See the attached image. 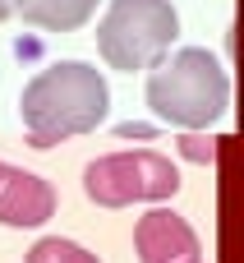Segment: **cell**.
Returning a JSON list of instances; mask_svg holds the SVG:
<instances>
[{"instance_id": "6da1fadb", "label": "cell", "mask_w": 244, "mask_h": 263, "mask_svg": "<svg viewBox=\"0 0 244 263\" xmlns=\"http://www.w3.org/2000/svg\"><path fill=\"white\" fill-rule=\"evenodd\" d=\"M106 111H111V88L83 60H55L37 69L18 92L28 148H55L65 139L92 134L106 125Z\"/></svg>"}, {"instance_id": "7a4b0ae2", "label": "cell", "mask_w": 244, "mask_h": 263, "mask_svg": "<svg viewBox=\"0 0 244 263\" xmlns=\"http://www.w3.org/2000/svg\"><path fill=\"white\" fill-rule=\"evenodd\" d=\"M148 111L175 129H208L231 106V74L203 46H180L148 74Z\"/></svg>"}, {"instance_id": "3957f363", "label": "cell", "mask_w": 244, "mask_h": 263, "mask_svg": "<svg viewBox=\"0 0 244 263\" xmlns=\"http://www.w3.org/2000/svg\"><path fill=\"white\" fill-rule=\"evenodd\" d=\"M180 37L171 0H111L97 23V51L111 69H157Z\"/></svg>"}, {"instance_id": "277c9868", "label": "cell", "mask_w": 244, "mask_h": 263, "mask_svg": "<svg viewBox=\"0 0 244 263\" xmlns=\"http://www.w3.org/2000/svg\"><path fill=\"white\" fill-rule=\"evenodd\" d=\"M180 190V171L171 157L152 148L106 153L83 166V194L97 208H129V203H161Z\"/></svg>"}, {"instance_id": "5b68a950", "label": "cell", "mask_w": 244, "mask_h": 263, "mask_svg": "<svg viewBox=\"0 0 244 263\" xmlns=\"http://www.w3.org/2000/svg\"><path fill=\"white\" fill-rule=\"evenodd\" d=\"M134 254L138 263H194L203 259V245H198V231L180 213L157 203L134 222Z\"/></svg>"}, {"instance_id": "8992f818", "label": "cell", "mask_w": 244, "mask_h": 263, "mask_svg": "<svg viewBox=\"0 0 244 263\" xmlns=\"http://www.w3.org/2000/svg\"><path fill=\"white\" fill-rule=\"evenodd\" d=\"M51 217H55V190L23 166H5V176H0V227H42Z\"/></svg>"}, {"instance_id": "52a82bcc", "label": "cell", "mask_w": 244, "mask_h": 263, "mask_svg": "<svg viewBox=\"0 0 244 263\" xmlns=\"http://www.w3.org/2000/svg\"><path fill=\"white\" fill-rule=\"evenodd\" d=\"M14 14L42 32H78L97 14V0H14Z\"/></svg>"}, {"instance_id": "ba28073f", "label": "cell", "mask_w": 244, "mask_h": 263, "mask_svg": "<svg viewBox=\"0 0 244 263\" xmlns=\"http://www.w3.org/2000/svg\"><path fill=\"white\" fill-rule=\"evenodd\" d=\"M23 263H101V259L92 250H83L78 240H69V236H42L23 254Z\"/></svg>"}, {"instance_id": "9c48e42d", "label": "cell", "mask_w": 244, "mask_h": 263, "mask_svg": "<svg viewBox=\"0 0 244 263\" xmlns=\"http://www.w3.org/2000/svg\"><path fill=\"white\" fill-rule=\"evenodd\" d=\"M175 148H180V157L194 162V166H212V162H217V139H212L208 129H180V134H175Z\"/></svg>"}, {"instance_id": "30bf717a", "label": "cell", "mask_w": 244, "mask_h": 263, "mask_svg": "<svg viewBox=\"0 0 244 263\" xmlns=\"http://www.w3.org/2000/svg\"><path fill=\"white\" fill-rule=\"evenodd\" d=\"M115 134H120V139H157V125H143V120H125V125H115Z\"/></svg>"}, {"instance_id": "8fae6325", "label": "cell", "mask_w": 244, "mask_h": 263, "mask_svg": "<svg viewBox=\"0 0 244 263\" xmlns=\"http://www.w3.org/2000/svg\"><path fill=\"white\" fill-rule=\"evenodd\" d=\"M9 14H14V0H0V23H5Z\"/></svg>"}, {"instance_id": "7c38bea8", "label": "cell", "mask_w": 244, "mask_h": 263, "mask_svg": "<svg viewBox=\"0 0 244 263\" xmlns=\"http://www.w3.org/2000/svg\"><path fill=\"white\" fill-rule=\"evenodd\" d=\"M0 176H5V162H0Z\"/></svg>"}, {"instance_id": "4fadbf2b", "label": "cell", "mask_w": 244, "mask_h": 263, "mask_svg": "<svg viewBox=\"0 0 244 263\" xmlns=\"http://www.w3.org/2000/svg\"><path fill=\"white\" fill-rule=\"evenodd\" d=\"M194 263H203V259H194Z\"/></svg>"}]
</instances>
